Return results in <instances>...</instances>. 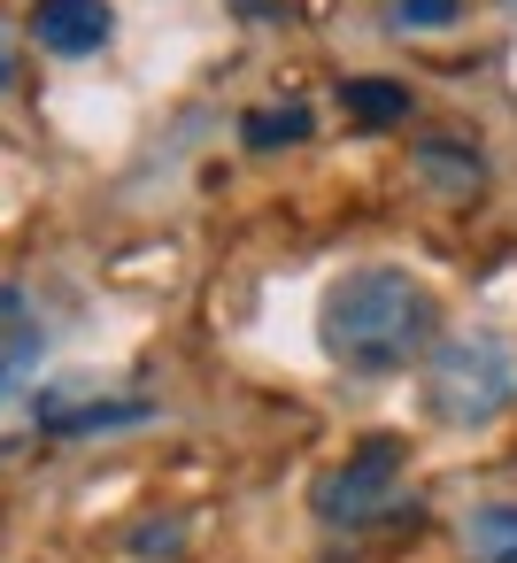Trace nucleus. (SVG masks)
<instances>
[{"instance_id": "nucleus-1", "label": "nucleus", "mask_w": 517, "mask_h": 563, "mask_svg": "<svg viewBox=\"0 0 517 563\" xmlns=\"http://www.w3.org/2000/svg\"><path fill=\"white\" fill-rule=\"evenodd\" d=\"M317 347L355 378H394V371H409V363H425L440 347V301H432V286L417 271L363 263L324 294Z\"/></svg>"}, {"instance_id": "nucleus-2", "label": "nucleus", "mask_w": 517, "mask_h": 563, "mask_svg": "<svg viewBox=\"0 0 517 563\" xmlns=\"http://www.w3.org/2000/svg\"><path fill=\"white\" fill-rule=\"evenodd\" d=\"M517 401V347L486 324L471 332H448L432 355H425V409L440 424H494L502 409Z\"/></svg>"}, {"instance_id": "nucleus-3", "label": "nucleus", "mask_w": 517, "mask_h": 563, "mask_svg": "<svg viewBox=\"0 0 517 563\" xmlns=\"http://www.w3.org/2000/svg\"><path fill=\"white\" fill-rule=\"evenodd\" d=\"M402 471H409V448H402L394 432H371V440H355L332 471L309 478V509H317L324 525H363V517H378V509L394 501Z\"/></svg>"}, {"instance_id": "nucleus-4", "label": "nucleus", "mask_w": 517, "mask_h": 563, "mask_svg": "<svg viewBox=\"0 0 517 563\" xmlns=\"http://www.w3.org/2000/svg\"><path fill=\"white\" fill-rule=\"evenodd\" d=\"M117 40V9L109 0H32V47L55 63H86Z\"/></svg>"}, {"instance_id": "nucleus-5", "label": "nucleus", "mask_w": 517, "mask_h": 563, "mask_svg": "<svg viewBox=\"0 0 517 563\" xmlns=\"http://www.w3.org/2000/svg\"><path fill=\"white\" fill-rule=\"evenodd\" d=\"M47 432H124V424H147L155 401L147 394H124V401H63V394H40L32 401Z\"/></svg>"}, {"instance_id": "nucleus-6", "label": "nucleus", "mask_w": 517, "mask_h": 563, "mask_svg": "<svg viewBox=\"0 0 517 563\" xmlns=\"http://www.w3.org/2000/svg\"><path fill=\"white\" fill-rule=\"evenodd\" d=\"M417 178H425L432 194L463 201V194H479V186H486V163H479V147H471V140L432 132V140H417Z\"/></svg>"}, {"instance_id": "nucleus-7", "label": "nucleus", "mask_w": 517, "mask_h": 563, "mask_svg": "<svg viewBox=\"0 0 517 563\" xmlns=\"http://www.w3.org/2000/svg\"><path fill=\"white\" fill-rule=\"evenodd\" d=\"M40 363H47V340H40V324H16V332H0V409H16V394L40 378Z\"/></svg>"}, {"instance_id": "nucleus-8", "label": "nucleus", "mask_w": 517, "mask_h": 563, "mask_svg": "<svg viewBox=\"0 0 517 563\" xmlns=\"http://www.w3.org/2000/svg\"><path fill=\"white\" fill-rule=\"evenodd\" d=\"M463 540L479 563H517V501H486L463 517Z\"/></svg>"}, {"instance_id": "nucleus-9", "label": "nucleus", "mask_w": 517, "mask_h": 563, "mask_svg": "<svg viewBox=\"0 0 517 563\" xmlns=\"http://www.w3.org/2000/svg\"><path fill=\"white\" fill-rule=\"evenodd\" d=\"M340 101H348L355 124H402V117H409V86H402V78H348Z\"/></svg>"}, {"instance_id": "nucleus-10", "label": "nucleus", "mask_w": 517, "mask_h": 563, "mask_svg": "<svg viewBox=\"0 0 517 563\" xmlns=\"http://www.w3.org/2000/svg\"><path fill=\"white\" fill-rule=\"evenodd\" d=\"M240 140L248 147H294V140H309V109H255L240 124Z\"/></svg>"}, {"instance_id": "nucleus-11", "label": "nucleus", "mask_w": 517, "mask_h": 563, "mask_svg": "<svg viewBox=\"0 0 517 563\" xmlns=\"http://www.w3.org/2000/svg\"><path fill=\"white\" fill-rule=\"evenodd\" d=\"M463 0H394V24H455Z\"/></svg>"}, {"instance_id": "nucleus-12", "label": "nucleus", "mask_w": 517, "mask_h": 563, "mask_svg": "<svg viewBox=\"0 0 517 563\" xmlns=\"http://www.w3.org/2000/svg\"><path fill=\"white\" fill-rule=\"evenodd\" d=\"M16 70H24V40H16V24L0 16V93L16 86Z\"/></svg>"}, {"instance_id": "nucleus-13", "label": "nucleus", "mask_w": 517, "mask_h": 563, "mask_svg": "<svg viewBox=\"0 0 517 563\" xmlns=\"http://www.w3.org/2000/svg\"><path fill=\"white\" fill-rule=\"evenodd\" d=\"M232 9H240V16H271V9H278V0H232Z\"/></svg>"}]
</instances>
